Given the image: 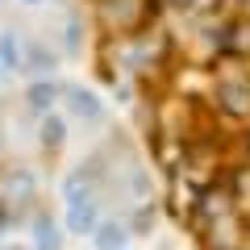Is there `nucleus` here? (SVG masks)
<instances>
[{
	"label": "nucleus",
	"mask_w": 250,
	"mask_h": 250,
	"mask_svg": "<svg viewBox=\"0 0 250 250\" xmlns=\"http://www.w3.org/2000/svg\"><path fill=\"white\" fill-rule=\"evenodd\" d=\"M154 225V208H150V200H142V208H138V217H134V225H129V233H146Z\"/></svg>",
	"instance_id": "obj_12"
},
{
	"label": "nucleus",
	"mask_w": 250,
	"mask_h": 250,
	"mask_svg": "<svg viewBox=\"0 0 250 250\" xmlns=\"http://www.w3.org/2000/svg\"><path fill=\"white\" fill-rule=\"evenodd\" d=\"M0 188H4V192H0V196L9 200V205H29V200H38V175L29 167H9L4 171V179H0Z\"/></svg>",
	"instance_id": "obj_3"
},
{
	"label": "nucleus",
	"mask_w": 250,
	"mask_h": 250,
	"mask_svg": "<svg viewBox=\"0 0 250 250\" xmlns=\"http://www.w3.org/2000/svg\"><path fill=\"white\" fill-rule=\"evenodd\" d=\"M9 225H13V205H9L4 196H0V233L9 229Z\"/></svg>",
	"instance_id": "obj_14"
},
{
	"label": "nucleus",
	"mask_w": 250,
	"mask_h": 250,
	"mask_svg": "<svg viewBox=\"0 0 250 250\" xmlns=\"http://www.w3.org/2000/svg\"><path fill=\"white\" fill-rule=\"evenodd\" d=\"M38 142H42L46 154H59L62 142H67V121H62L59 113H46L38 117Z\"/></svg>",
	"instance_id": "obj_7"
},
{
	"label": "nucleus",
	"mask_w": 250,
	"mask_h": 250,
	"mask_svg": "<svg viewBox=\"0 0 250 250\" xmlns=\"http://www.w3.org/2000/svg\"><path fill=\"white\" fill-rule=\"evenodd\" d=\"M62 108H67V117H75L83 125L104 121V100L96 92H88V88H62Z\"/></svg>",
	"instance_id": "obj_2"
},
{
	"label": "nucleus",
	"mask_w": 250,
	"mask_h": 250,
	"mask_svg": "<svg viewBox=\"0 0 250 250\" xmlns=\"http://www.w3.org/2000/svg\"><path fill=\"white\" fill-rule=\"evenodd\" d=\"M246 4H250V0H246Z\"/></svg>",
	"instance_id": "obj_19"
},
{
	"label": "nucleus",
	"mask_w": 250,
	"mask_h": 250,
	"mask_svg": "<svg viewBox=\"0 0 250 250\" xmlns=\"http://www.w3.org/2000/svg\"><path fill=\"white\" fill-rule=\"evenodd\" d=\"M25 42H21L17 29H0V62H4V75L9 71H25Z\"/></svg>",
	"instance_id": "obj_8"
},
{
	"label": "nucleus",
	"mask_w": 250,
	"mask_h": 250,
	"mask_svg": "<svg viewBox=\"0 0 250 250\" xmlns=\"http://www.w3.org/2000/svg\"><path fill=\"white\" fill-rule=\"evenodd\" d=\"M62 100V88L54 80H34L25 88V108L34 117H46V113H54V104H59Z\"/></svg>",
	"instance_id": "obj_6"
},
{
	"label": "nucleus",
	"mask_w": 250,
	"mask_h": 250,
	"mask_svg": "<svg viewBox=\"0 0 250 250\" xmlns=\"http://www.w3.org/2000/svg\"><path fill=\"white\" fill-rule=\"evenodd\" d=\"M21 4H25V9H38V4H46V0H21Z\"/></svg>",
	"instance_id": "obj_15"
},
{
	"label": "nucleus",
	"mask_w": 250,
	"mask_h": 250,
	"mask_svg": "<svg viewBox=\"0 0 250 250\" xmlns=\"http://www.w3.org/2000/svg\"><path fill=\"white\" fill-rule=\"evenodd\" d=\"M75 50H80V17L67 21V54H75Z\"/></svg>",
	"instance_id": "obj_13"
},
{
	"label": "nucleus",
	"mask_w": 250,
	"mask_h": 250,
	"mask_svg": "<svg viewBox=\"0 0 250 250\" xmlns=\"http://www.w3.org/2000/svg\"><path fill=\"white\" fill-rule=\"evenodd\" d=\"M171 4H188V0H171Z\"/></svg>",
	"instance_id": "obj_16"
},
{
	"label": "nucleus",
	"mask_w": 250,
	"mask_h": 250,
	"mask_svg": "<svg viewBox=\"0 0 250 250\" xmlns=\"http://www.w3.org/2000/svg\"><path fill=\"white\" fill-rule=\"evenodd\" d=\"M100 17H104L108 29H134L138 17H142V0H100Z\"/></svg>",
	"instance_id": "obj_5"
},
{
	"label": "nucleus",
	"mask_w": 250,
	"mask_h": 250,
	"mask_svg": "<svg viewBox=\"0 0 250 250\" xmlns=\"http://www.w3.org/2000/svg\"><path fill=\"white\" fill-rule=\"evenodd\" d=\"M217 104L229 117H250V75H221L217 80Z\"/></svg>",
	"instance_id": "obj_1"
},
{
	"label": "nucleus",
	"mask_w": 250,
	"mask_h": 250,
	"mask_svg": "<svg viewBox=\"0 0 250 250\" xmlns=\"http://www.w3.org/2000/svg\"><path fill=\"white\" fill-rule=\"evenodd\" d=\"M121 250H134V246H121Z\"/></svg>",
	"instance_id": "obj_18"
},
{
	"label": "nucleus",
	"mask_w": 250,
	"mask_h": 250,
	"mask_svg": "<svg viewBox=\"0 0 250 250\" xmlns=\"http://www.w3.org/2000/svg\"><path fill=\"white\" fill-rule=\"evenodd\" d=\"M34 246L38 250H62V229L50 213H34Z\"/></svg>",
	"instance_id": "obj_10"
},
{
	"label": "nucleus",
	"mask_w": 250,
	"mask_h": 250,
	"mask_svg": "<svg viewBox=\"0 0 250 250\" xmlns=\"http://www.w3.org/2000/svg\"><path fill=\"white\" fill-rule=\"evenodd\" d=\"M100 225V200L96 196H80V200H67V233H75V238H83Z\"/></svg>",
	"instance_id": "obj_4"
},
{
	"label": "nucleus",
	"mask_w": 250,
	"mask_h": 250,
	"mask_svg": "<svg viewBox=\"0 0 250 250\" xmlns=\"http://www.w3.org/2000/svg\"><path fill=\"white\" fill-rule=\"evenodd\" d=\"M54 62H59V59H54V54H46V46H34V50L25 54V67H29V71H50Z\"/></svg>",
	"instance_id": "obj_11"
},
{
	"label": "nucleus",
	"mask_w": 250,
	"mask_h": 250,
	"mask_svg": "<svg viewBox=\"0 0 250 250\" xmlns=\"http://www.w3.org/2000/svg\"><path fill=\"white\" fill-rule=\"evenodd\" d=\"M0 75H4V62H0Z\"/></svg>",
	"instance_id": "obj_17"
},
{
	"label": "nucleus",
	"mask_w": 250,
	"mask_h": 250,
	"mask_svg": "<svg viewBox=\"0 0 250 250\" xmlns=\"http://www.w3.org/2000/svg\"><path fill=\"white\" fill-rule=\"evenodd\" d=\"M129 225H121V221H100L96 229H92V250H121V246H129Z\"/></svg>",
	"instance_id": "obj_9"
}]
</instances>
